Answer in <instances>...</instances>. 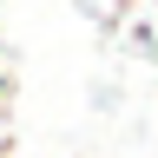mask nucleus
<instances>
[{
  "label": "nucleus",
  "mask_w": 158,
  "mask_h": 158,
  "mask_svg": "<svg viewBox=\"0 0 158 158\" xmlns=\"http://www.w3.org/2000/svg\"><path fill=\"white\" fill-rule=\"evenodd\" d=\"M7 92H13V86H7V73H0V99H7Z\"/></svg>",
  "instance_id": "obj_1"
}]
</instances>
